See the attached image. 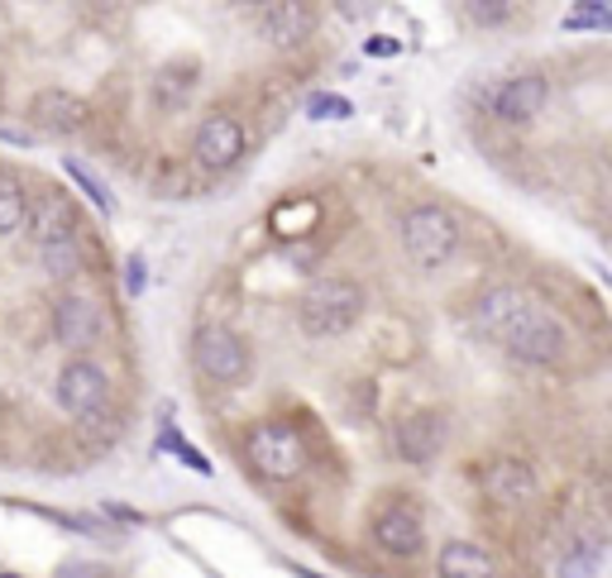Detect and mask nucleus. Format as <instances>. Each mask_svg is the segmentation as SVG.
<instances>
[{"instance_id": "4468645a", "label": "nucleus", "mask_w": 612, "mask_h": 578, "mask_svg": "<svg viewBox=\"0 0 612 578\" xmlns=\"http://www.w3.org/2000/svg\"><path fill=\"white\" fill-rule=\"evenodd\" d=\"M30 120L38 129H48V135H72V129H82L91 120V105L82 96H72V91H38L34 105H30Z\"/></svg>"}, {"instance_id": "5701e85b", "label": "nucleus", "mask_w": 612, "mask_h": 578, "mask_svg": "<svg viewBox=\"0 0 612 578\" xmlns=\"http://www.w3.org/2000/svg\"><path fill=\"white\" fill-rule=\"evenodd\" d=\"M192 192V173L187 167H163V177H153V196H187Z\"/></svg>"}, {"instance_id": "ddd939ff", "label": "nucleus", "mask_w": 612, "mask_h": 578, "mask_svg": "<svg viewBox=\"0 0 612 578\" xmlns=\"http://www.w3.org/2000/svg\"><path fill=\"white\" fill-rule=\"evenodd\" d=\"M545 96H551L545 77L541 72H522V77H512L507 86H498V96H493V111H498V120L527 125V120H536V115L545 111Z\"/></svg>"}, {"instance_id": "f257e3e1", "label": "nucleus", "mask_w": 612, "mask_h": 578, "mask_svg": "<svg viewBox=\"0 0 612 578\" xmlns=\"http://www.w3.org/2000/svg\"><path fill=\"white\" fill-rule=\"evenodd\" d=\"M474 321L484 325L488 339H498L507 354H517L522 363H559L565 359V325L559 315L536 301L522 287H488L474 307Z\"/></svg>"}, {"instance_id": "6e6552de", "label": "nucleus", "mask_w": 612, "mask_h": 578, "mask_svg": "<svg viewBox=\"0 0 612 578\" xmlns=\"http://www.w3.org/2000/svg\"><path fill=\"white\" fill-rule=\"evenodd\" d=\"M106 402H111V383H106V373H101L96 363L72 359V363L58 373V406H62L68 416H77V420H96L101 412H106Z\"/></svg>"}, {"instance_id": "9d476101", "label": "nucleus", "mask_w": 612, "mask_h": 578, "mask_svg": "<svg viewBox=\"0 0 612 578\" xmlns=\"http://www.w3.org/2000/svg\"><path fill=\"white\" fill-rule=\"evenodd\" d=\"M244 143H250V135H244V125L234 115H206L197 139H192V153H197L206 173H226V167L240 163Z\"/></svg>"}, {"instance_id": "a878e982", "label": "nucleus", "mask_w": 612, "mask_h": 578, "mask_svg": "<svg viewBox=\"0 0 612 578\" xmlns=\"http://www.w3.org/2000/svg\"><path fill=\"white\" fill-rule=\"evenodd\" d=\"M125 292H135V297L145 292V258H139V254L125 263Z\"/></svg>"}, {"instance_id": "423d86ee", "label": "nucleus", "mask_w": 612, "mask_h": 578, "mask_svg": "<svg viewBox=\"0 0 612 578\" xmlns=\"http://www.w3.org/2000/svg\"><path fill=\"white\" fill-rule=\"evenodd\" d=\"M192 359L211 383H244L250 378V345L230 325H201L192 335Z\"/></svg>"}, {"instance_id": "39448f33", "label": "nucleus", "mask_w": 612, "mask_h": 578, "mask_svg": "<svg viewBox=\"0 0 612 578\" xmlns=\"http://www.w3.org/2000/svg\"><path fill=\"white\" fill-rule=\"evenodd\" d=\"M402 248H407V258L422 263V268H440V263H450L454 248H460V226H454V216L440 206H412L407 216H402Z\"/></svg>"}, {"instance_id": "f3484780", "label": "nucleus", "mask_w": 612, "mask_h": 578, "mask_svg": "<svg viewBox=\"0 0 612 578\" xmlns=\"http://www.w3.org/2000/svg\"><path fill=\"white\" fill-rule=\"evenodd\" d=\"M436 574H440V578H493L498 569H493V555H488L484 545H474V541H450V545L436 555Z\"/></svg>"}, {"instance_id": "b1692460", "label": "nucleus", "mask_w": 612, "mask_h": 578, "mask_svg": "<svg viewBox=\"0 0 612 578\" xmlns=\"http://www.w3.org/2000/svg\"><path fill=\"white\" fill-rule=\"evenodd\" d=\"M163 450H173V454L182 459V464H192L197 473H211V464H206V459H201L197 450H192V444H182V440L173 436V430H168V436H163Z\"/></svg>"}, {"instance_id": "f03ea898", "label": "nucleus", "mask_w": 612, "mask_h": 578, "mask_svg": "<svg viewBox=\"0 0 612 578\" xmlns=\"http://www.w3.org/2000/svg\"><path fill=\"white\" fill-rule=\"evenodd\" d=\"M34 248L44 258L48 278H77L82 273V230H77V210L62 196H44L34 210Z\"/></svg>"}, {"instance_id": "6ab92c4d", "label": "nucleus", "mask_w": 612, "mask_h": 578, "mask_svg": "<svg viewBox=\"0 0 612 578\" xmlns=\"http://www.w3.org/2000/svg\"><path fill=\"white\" fill-rule=\"evenodd\" d=\"M598 569H603V545L598 541H579L559 559V578H598Z\"/></svg>"}, {"instance_id": "4be33fe9", "label": "nucleus", "mask_w": 612, "mask_h": 578, "mask_svg": "<svg viewBox=\"0 0 612 578\" xmlns=\"http://www.w3.org/2000/svg\"><path fill=\"white\" fill-rule=\"evenodd\" d=\"M62 173H68V177L77 182V187H82V192L91 196V201H96V210H111V196H106V187H101V182H96V177H91V173H86V167H82V163H77V158H68V163H62Z\"/></svg>"}, {"instance_id": "cd10ccee", "label": "nucleus", "mask_w": 612, "mask_h": 578, "mask_svg": "<svg viewBox=\"0 0 612 578\" xmlns=\"http://www.w3.org/2000/svg\"><path fill=\"white\" fill-rule=\"evenodd\" d=\"M58 578H111V574L101 564H62Z\"/></svg>"}, {"instance_id": "1a4fd4ad", "label": "nucleus", "mask_w": 612, "mask_h": 578, "mask_svg": "<svg viewBox=\"0 0 612 578\" xmlns=\"http://www.w3.org/2000/svg\"><path fill=\"white\" fill-rule=\"evenodd\" d=\"M446 440H450V420L431 412V406L407 412L393 430V450H397V459H407V464H431V459L446 450Z\"/></svg>"}, {"instance_id": "0eeeda50", "label": "nucleus", "mask_w": 612, "mask_h": 578, "mask_svg": "<svg viewBox=\"0 0 612 578\" xmlns=\"http://www.w3.org/2000/svg\"><path fill=\"white\" fill-rule=\"evenodd\" d=\"M54 335L58 345H68L72 354L91 349L101 335H106V311L91 292H62L54 307Z\"/></svg>"}, {"instance_id": "f8f14e48", "label": "nucleus", "mask_w": 612, "mask_h": 578, "mask_svg": "<svg viewBox=\"0 0 612 578\" xmlns=\"http://www.w3.org/2000/svg\"><path fill=\"white\" fill-rule=\"evenodd\" d=\"M311 30H316V10L311 5H297V0H278L258 15V34L268 38L273 48H302Z\"/></svg>"}, {"instance_id": "2eb2a0df", "label": "nucleus", "mask_w": 612, "mask_h": 578, "mask_svg": "<svg viewBox=\"0 0 612 578\" xmlns=\"http://www.w3.org/2000/svg\"><path fill=\"white\" fill-rule=\"evenodd\" d=\"M373 541H379L388 555L412 559L416 550L426 545L422 511H412V507H388V511H379V521H373Z\"/></svg>"}, {"instance_id": "9b49d317", "label": "nucleus", "mask_w": 612, "mask_h": 578, "mask_svg": "<svg viewBox=\"0 0 612 578\" xmlns=\"http://www.w3.org/2000/svg\"><path fill=\"white\" fill-rule=\"evenodd\" d=\"M484 493L498 507H527L531 497L541 493V478H536V469H531V464L503 454V459H493L488 473H484Z\"/></svg>"}, {"instance_id": "20e7f679", "label": "nucleus", "mask_w": 612, "mask_h": 578, "mask_svg": "<svg viewBox=\"0 0 612 578\" xmlns=\"http://www.w3.org/2000/svg\"><path fill=\"white\" fill-rule=\"evenodd\" d=\"M244 459L258 478H297L307 469V440L288 420H258L244 436Z\"/></svg>"}, {"instance_id": "393cba45", "label": "nucleus", "mask_w": 612, "mask_h": 578, "mask_svg": "<svg viewBox=\"0 0 612 578\" xmlns=\"http://www.w3.org/2000/svg\"><path fill=\"white\" fill-rule=\"evenodd\" d=\"M469 15H474L478 24H503V20H507V5H488V0H474V5H469Z\"/></svg>"}, {"instance_id": "c85d7f7f", "label": "nucleus", "mask_w": 612, "mask_h": 578, "mask_svg": "<svg viewBox=\"0 0 612 578\" xmlns=\"http://www.w3.org/2000/svg\"><path fill=\"white\" fill-rule=\"evenodd\" d=\"M0 578H20V574H0Z\"/></svg>"}, {"instance_id": "bb28decb", "label": "nucleus", "mask_w": 612, "mask_h": 578, "mask_svg": "<svg viewBox=\"0 0 612 578\" xmlns=\"http://www.w3.org/2000/svg\"><path fill=\"white\" fill-rule=\"evenodd\" d=\"M363 53H369V58H397V53H402V44H397V38H369V44H363Z\"/></svg>"}, {"instance_id": "412c9836", "label": "nucleus", "mask_w": 612, "mask_h": 578, "mask_svg": "<svg viewBox=\"0 0 612 578\" xmlns=\"http://www.w3.org/2000/svg\"><path fill=\"white\" fill-rule=\"evenodd\" d=\"M349 115H355V105H349L345 96H311L307 101V120H349Z\"/></svg>"}, {"instance_id": "aec40b11", "label": "nucleus", "mask_w": 612, "mask_h": 578, "mask_svg": "<svg viewBox=\"0 0 612 578\" xmlns=\"http://www.w3.org/2000/svg\"><path fill=\"white\" fill-rule=\"evenodd\" d=\"M565 30H612V10L608 5H569Z\"/></svg>"}, {"instance_id": "a211bd4d", "label": "nucleus", "mask_w": 612, "mask_h": 578, "mask_svg": "<svg viewBox=\"0 0 612 578\" xmlns=\"http://www.w3.org/2000/svg\"><path fill=\"white\" fill-rule=\"evenodd\" d=\"M24 216H30V201H24V187L15 173H0V234L20 230Z\"/></svg>"}, {"instance_id": "7ed1b4c3", "label": "nucleus", "mask_w": 612, "mask_h": 578, "mask_svg": "<svg viewBox=\"0 0 612 578\" xmlns=\"http://www.w3.org/2000/svg\"><path fill=\"white\" fill-rule=\"evenodd\" d=\"M363 315V287L349 282V278H325V282H311L302 307H297V321H302L307 335L316 339H331V335H345L355 331Z\"/></svg>"}, {"instance_id": "dca6fc26", "label": "nucleus", "mask_w": 612, "mask_h": 578, "mask_svg": "<svg viewBox=\"0 0 612 578\" xmlns=\"http://www.w3.org/2000/svg\"><path fill=\"white\" fill-rule=\"evenodd\" d=\"M197 77H201L197 58H173V62H163V68L153 72V82H149V105H153V111H163V115L177 111V105L192 96Z\"/></svg>"}]
</instances>
